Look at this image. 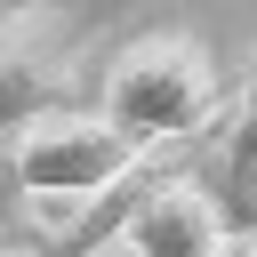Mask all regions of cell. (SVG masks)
Returning a JSON list of instances; mask_svg holds the SVG:
<instances>
[{
    "label": "cell",
    "mask_w": 257,
    "mask_h": 257,
    "mask_svg": "<svg viewBox=\"0 0 257 257\" xmlns=\"http://www.w3.org/2000/svg\"><path fill=\"white\" fill-rule=\"evenodd\" d=\"M0 161H8V177H16V193H24L32 209L80 225L96 201H112L128 177L153 169V145H137L104 104H64V112L32 120Z\"/></svg>",
    "instance_id": "1"
},
{
    "label": "cell",
    "mask_w": 257,
    "mask_h": 257,
    "mask_svg": "<svg viewBox=\"0 0 257 257\" xmlns=\"http://www.w3.org/2000/svg\"><path fill=\"white\" fill-rule=\"evenodd\" d=\"M225 104H233V88L217 80L209 40H193V32H145L128 48H112V64H104V112L137 145H177L193 128L217 137Z\"/></svg>",
    "instance_id": "2"
},
{
    "label": "cell",
    "mask_w": 257,
    "mask_h": 257,
    "mask_svg": "<svg viewBox=\"0 0 257 257\" xmlns=\"http://www.w3.org/2000/svg\"><path fill=\"white\" fill-rule=\"evenodd\" d=\"M88 56H96V40L88 32H64V8L56 0H8L0 8V153L32 120L80 104Z\"/></svg>",
    "instance_id": "3"
},
{
    "label": "cell",
    "mask_w": 257,
    "mask_h": 257,
    "mask_svg": "<svg viewBox=\"0 0 257 257\" xmlns=\"http://www.w3.org/2000/svg\"><path fill=\"white\" fill-rule=\"evenodd\" d=\"M120 241H128L137 257H241V241H233L217 193H209L193 169H161L153 193L128 209Z\"/></svg>",
    "instance_id": "4"
},
{
    "label": "cell",
    "mask_w": 257,
    "mask_h": 257,
    "mask_svg": "<svg viewBox=\"0 0 257 257\" xmlns=\"http://www.w3.org/2000/svg\"><path fill=\"white\" fill-rule=\"evenodd\" d=\"M217 153H225V177H233V193H249V177H257V64H249V80H241V88H233V104H225Z\"/></svg>",
    "instance_id": "5"
},
{
    "label": "cell",
    "mask_w": 257,
    "mask_h": 257,
    "mask_svg": "<svg viewBox=\"0 0 257 257\" xmlns=\"http://www.w3.org/2000/svg\"><path fill=\"white\" fill-rule=\"evenodd\" d=\"M88 257H137V249H128V241H104V249H88Z\"/></svg>",
    "instance_id": "6"
},
{
    "label": "cell",
    "mask_w": 257,
    "mask_h": 257,
    "mask_svg": "<svg viewBox=\"0 0 257 257\" xmlns=\"http://www.w3.org/2000/svg\"><path fill=\"white\" fill-rule=\"evenodd\" d=\"M241 201H249V217H257V177H249V193H241Z\"/></svg>",
    "instance_id": "7"
},
{
    "label": "cell",
    "mask_w": 257,
    "mask_h": 257,
    "mask_svg": "<svg viewBox=\"0 0 257 257\" xmlns=\"http://www.w3.org/2000/svg\"><path fill=\"white\" fill-rule=\"evenodd\" d=\"M241 257H257V233H249V241H241Z\"/></svg>",
    "instance_id": "8"
},
{
    "label": "cell",
    "mask_w": 257,
    "mask_h": 257,
    "mask_svg": "<svg viewBox=\"0 0 257 257\" xmlns=\"http://www.w3.org/2000/svg\"><path fill=\"white\" fill-rule=\"evenodd\" d=\"M0 257H8V233H0Z\"/></svg>",
    "instance_id": "9"
}]
</instances>
